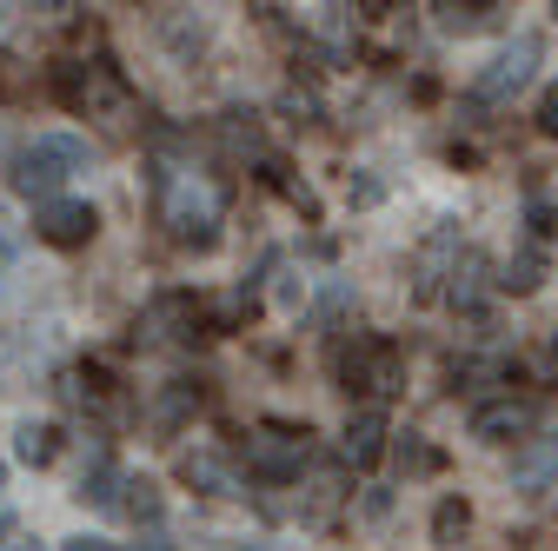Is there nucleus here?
Instances as JSON below:
<instances>
[{
    "label": "nucleus",
    "instance_id": "nucleus-3",
    "mask_svg": "<svg viewBox=\"0 0 558 551\" xmlns=\"http://www.w3.org/2000/svg\"><path fill=\"white\" fill-rule=\"evenodd\" d=\"M332 372H339L345 392L386 399V392H399V346H392V339H379V332H353V339L339 346Z\"/></svg>",
    "mask_w": 558,
    "mask_h": 551
},
{
    "label": "nucleus",
    "instance_id": "nucleus-11",
    "mask_svg": "<svg viewBox=\"0 0 558 551\" xmlns=\"http://www.w3.org/2000/svg\"><path fill=\"white\" fill-rule=\"evenodd\" d=\"M53 439H60L53 426H34V419H27V426H21V458H27V465H47V458L60 452Z\"/></svg>",
    "mask_w": 558,
    "mask_h": 551
},
{
    "label": "nucleus",
    "instance_id": "nucleus-1",
    "mask_svg": "<svg viewBox=\"0 0 558 551\" xmlns=\"http://www.w3.org/2000/svg\"><path fill=\"white\" fill-rule=\"evenodd\" d=\"M160 220L180 246H214L220 226V199L214 186H199L193 173H160Z\"/></svg>",
    "mask_w": 558,
    "mask_h": 551
},
{
    "label": "nucleus",
    "instance_id": "nucleus-10",
    "mask_svg": "<svg viewBox=\"0 0 558 551\" xmlns=\"http://www.w3.org/2000/svg\"><path fill=\"white\" fill-rule=\"evenodd\" d=\"M433 14H439V27H446V34H478L485 21H493V8H452V0H439Z\"/></svg>",
    "mask_w": 558,
    "mask_h": 551
},
{
    "label": "nucleus",
    "instance_id": "nucleus-4",
    "mask_svg": "<svg viewBox=\"0 0 558 551\" xmlns=\"http://www.w3.org/2000/svg\"><path fill=\"white\" fill-rule=\"evenodd\" d=\"M240 452H246V472L253 478L287 486V478H300V465H306V432H293V426H259Z\"/></svg>",
    "mask_w": 558,
    "mask_h": 551
},
{
    "label": "nucleus",
    "instance_id": "nucleus-18",
    "mask_svg": "<svg viewBox=\"0 0 558 551\" xmlns=\"http://www.w3.org/2000/svg\"><path fill=\"white\" fill-rule=\"evenodd\" d=\"M551 372H558V339H551Z\"/></svg>",
    "mask_w": 558,
    "mask_h": 551
},
{
    "label": "nucleus",
    "instance_id": "nucleus-2",
    "mask_svg": "<svg viewBox=\"0 0 558 551\" xmlns=\"http://www.w3.org/2000/svg\"><path fill=\"white\" fill-rule=\"evenodd\" d=\"M81 167H87V147L81 140H66V133H40L34 147L14 154V186L47 206V199H60V180L81 173Z\"/></svg>",
    "mask_w": 558,
    "mask_h": 551
},
{
    "label": "nucleus",
    "instance_id": "nucleus-8",
    "mask_svg": "<svg viewBox=\"0 0 558 551\" xmlns=\"http://www.w3.org/2000/svg\"><path fill=\"white\" fill-rule=\"evenodd\" d=\"M532 60H538V40H512L493 66L478 74V94L485 100H506V94H519L525 81H532Z\"/></svg>",
    "mask_w": 558,
    "mask_h": 551
},
{
    "label": "nucleus",
    "instance_id": "nucleus-15",
    "mask_svg": "<svg viewBox=\"0 0 558 551\" xmlns=\"http://www.w3.org/2000/svg\"><path fill=\"white\" fill-rule=\"evenodd\" d=\"M433 531H439V538L465 531V505H459V499H446V505H439V518H433Z\"/></svg>",
    "mask_w": 558,
    "mask_h": 551
},
{
    "label": "nucleus",
    "instance_id": "nucleus-20",
    "mask_svg": "<svg viewBox=\"0 0 558 551\" xmlns=\"http://www.w3.org/2000/svg\"><path fill=\"white\" fill-rule=\"evenodd\" d=\"M551 14H558V8H551Z\"/></svg>",
    "mask_w": 558,
    "mask_h": 551
},
{
    "label": "nucleus",
    "instance_id": "nucleus-17",
    "mask_svg": "<svg viewBox=\"0 0 558 551\" xmlns=\"http://www.w3.org/2000/svg\"><path fill=\"white\" fill-rule=\"evenodd\" d=\"M66 551H113V544H107V538H74Z\"/></svg>",
    "mask_w": 558,
    "mask_h": 551
},
{
    "label": "nucleus",
    "instance_id": "nucleus-16",
    "mask_svg": "<svg viewBox=\"0 0 558 551\" xmlns=\"http://www.w3.org/2000/svg\"><path fill=\"white\" fill-rule=\"evenodd\" d=\"M538 133H545V140H558V87L538 100Z\"/></svg>",
    "mask_w": 558,
    "mask_h": 551
},
{
    "label": "nucleus",
    "instance_id": "nucleus-19",
    "mask_svg": "<svg viewBox=\"0 0 558 551\" xmlns=\"http://www.w3.org/2000/svg\"><path fill=\"white\" fill-rule=\"evenodd\" d=\"M0 538H8V512H0Z\"/></svg>",
    "mask_w": 558,
    "mask_h": 551
},
{
    "label": "nucleus",
    "instance_id": "nucleus-14",
    "mask_svg": "<svg viewBox=\"0 0 558 551\" xmlns=\"http://www.w3.org/2000/svg\"><path fill=\"white\" fill-rule=\"evenodd\" d=\"M186 405H199V385H186V379H173V385H167V405H160V426H173V419H180V412H186Z\"/></svg>",
    "mask_w": 558,
    "mask_h": 551
},
{
    "label": "nucleus",
    "instance_id": "nucleus-12",
    "mask_svg": "<svg viewBox=\"0 0 558 551\" xmlns=\"http://www.w3.org/2000/svg\"><path fill=\"white\" fill-rule=\"evenodd\" d=\"M538 272H545V259H538V253H525V259H512V266H506V280H499V286H506V293H532V286H538Z\"/></svg>",
    "mask_w": 558,
    "mask_h": 551
},
{
    "label": "nucleus",
    "instance_id": "nucleus-9",
    "mask_svg": "<svg viewBox=\"0 0 558 551\" xmlns=\"http://www.w3.org/2000/svg\"><path fill=\"white\" fill-rule=\"evenodd\" d=\"M180 478H186V486H199V492H214V499H233V492H240L233 472H227L214 452H186V458H180Z\"/></svg>",
    "mask_w": 558,
    "mask_h": 551
},
{
    "label": "nucleus",
    "instance_id": "nucleus-7",
    "mask_svg": "<svg viewBox=\"0 0 558 551\" xmlns=\"http://www.w3.org/2000/svg\"><path fill=\"white\" fill-rule=\"evenodd\" d=\"M339 452H345V465H353V472H373L379 452H386V412H379V405H360L353 419H345Z\"/></svg>",
    "mask_w": 558,
    "mask_h": 551
},
{
    "label": "nucleus",
    "instance_id": "nucleus-13",
    "mask_svg": "<svg viewBox=\"0 0 558 551\" xmlns=\"http://www.w3.org/2000/svg\"><path fill=\"white\" fill-rule=\"evenodd\" d=\"M120 492H133V499H126L133 518H160V492L147 486V478H120Z\"/></svg>",
    "mask_w": 558,
    "mask_h": 551
},
{
    "label": "nucleus",
    "instance_id": "nucleus-6",
    "mask_svg": "<svg viewBox=\"0 0 558 551\" xmlns=\"http://www.w3.org/2000/svg\"><path fill=\"white\" fill-rule=\"evenodd\" d=\"M532 426H538V405L532 399H499V405H478L472 412V439H485V445H519Z\"/></svg>",
    "mask_w": 558,
    "mask_h": 551
},
{
    "label": "nucleus",
    "instance_id": "nucleus-5",
    "mask_svg": "<svg viewBox=\"0 0 558 551\" xmlns=\"http://www.w3.org/2000/svg\"><path fill=\"white\" fill-rule=\"evenodd\" d=\"M34 233L47 246H87L100 233V213L87 199H47V206H34Z\"/></svg>",
    "mask_w": 558,
    "mask_h": 551
}]
</instances>
